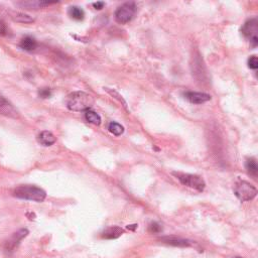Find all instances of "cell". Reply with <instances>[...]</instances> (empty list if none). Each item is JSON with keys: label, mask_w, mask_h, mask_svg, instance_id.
Masks as SVG:
<instances>
[{"label": "cell", "mask_w": 258, "mask_h": 258, "mask_svg": "<svg viewBox=\"0 0 258 258\" xmlns=\"http://www.w3.org/2000/svg\"><path fill=\"white\" fill-rule=\"evenodd\" d=\"M185 97L193 104H203L205 102L211 100V96L209 94L202 93V92H186Z\"/></svg>", "instance_id": "obj_9"}, {"label": "cell", "mask_w": 258, "mask_h": 258, "mask_svg": "<svg viewBox=\"0 0 258 258\" xmlns=\"http://www.w3.org/2000/svg\"><path fill=\"white\" fill-rule=\"evenodd\" d=\"M6 32H7V28L5 23L2 20H0V35H5Z\"/></svg>", "instance_id": "obj_23"}, {"label": "cell", "mask_w": 258, "mask_h": 258, "mask_svg": "<svg viewBox=\"0 0 258 258\" xmlns=\"http://www.w3.org/2000/svg\"><path fill=\"white\" fill-rule=\"evenodd\" d=\"M162 231V226L158 223H152L149 226V232L151 233H159Z\"/></svg>", "instance_id": "obj_22"}, {"label": "cell", "mask_w": 258, "mask_h": 258, "mask_svg": "<svg viewBox=\"0 0 258 258\" xmlns=\"http://www.w3.org/2000/svg\"><path fill=\"white\" fill-rule=\"evenodd\" d=\"M0 114L10 118H17L19 112L8 99L0 96Z\"/></svg>", "instance_id": "obj_7"}, {"label": "cell", "mask_w": 258, "mask_h": 258, "mask_svg": "<svg viewBox=\"0 0 258 258\" xmlns=\"http://www.w3.org/2000/svg\"><path fill=\"white\" fill-rule=\"evenodd\" d=\"M38 95L41 98H49L51 96V91L48 88H43L38 91Z\"/></svg>", "instance_id": "obj_21"}, {"label": "cell", "mask_w": 258, "mask_h": 258, "mask_svg": "<svg viewBox=\"0 0 258 258\" xmlns=\"http://www.w3.org/2000/svg\"><path fill=\"white\" fill-rule=\"evenodd\" d=\"M245 168L247 170V172L253 176V177H256L257 176V173H258V166H257V163L254 159H248L245 163Z\"/></svg>", "instance_id": "obj_17"}, {"label": "cell", "mask_w": 258, "mask_h": 258, "mask_svg": "<svg viewBox=\"0 0 258 258\" xmlns=\"http://www.w3.org/2000/svg\"><path fill=\"white\" fill-rule=\"evenodd\" d=\"M174 175L184 186L195 189L199 192H203L206 187L204 180L199 176L191 175V174H183V173H174Z\"/></svg>", "instance_id": "obj_5"}, {"label": "cell", "mask_w": 258, "mask_h": 258, "mask_svg": "<svg viewBox=\"0 0 258 258\" xmlns=\"http://www.w3.org/2000/svg\"><path fill=\"white\" fill-rule=\"evenodd\" d=\"M137 10L134 2H126L119 6L115 11V19L119 23H127L133 19Z\"/></svg>", "instance_id": "obj_4"}, {"label": "cell", "mask_w": 258, "mask_h": 258, "mask_svg": "<svg viewBox=\"0 0 258 258\" xmlns=\"http://www.w3.org/2000/svg\"><path fill=\"white\" fill-rule=\"evenodd\" d=\"M248 67L252 70H256L258 68V60L256 56H252L248 60Z\"/></svg>", "instance_id": "obj_20"}, {"label": "cell", "mask_w": 258, "mask_h": 258, "mask_svg": "<svg viewBox=\"0 0 258 258\" xmlns=\"http://www.w3.org/2000/svg\"><path fill=\"white\" fill-rule=\"evenodd\" d=\"M234 194L242 202H248L253 200L257 195V190L250 183L240 181L236 183L234 187Z\"/></svg>", "instance_id": "obj_3"}, {"label": "cell", "mask_w": 258, "mask_h": 258, "mask_svg": "<svg viewBox=\"0 0 258 258\" xmlns=\"http://www.w3.org/2000/svg\"><path fill=\"white\" fill-rule=\"evenodd\" d=\"M93 104H94L93 97L82 91L72 93L71 95H69L67 99L68 109L75 112L90 110Z\"/></svg>", "instance_id": "obj_1"}, {"label": "cell", "mask_w": 258, "mask_h": 258, "mask_svg": "<svg viewBox=\"0 0 258 258\" xmlns=\"http://www.w3.org/2000/svg\"><path fill=\"white\" fill-rule=\"evenodd\" d=\"M123 232H124L123 229H121L120 227L113 226V227L107 228L104 232H102L101 236L102 238H105V239H116L119 236H121Z\"/></svg>", "instance_id": "obj_12"}, {"label": "cell", "mask_w": 258, "mask_h": 258, "mask_svg": "<svg viewBox=\"0 0 258 258\" xmlns=\"http://www.w3.org/2000/svg\"><path fill=\"white\" fill-rule=\"evenodd\" d=\"M85 118L89 123H92L94 125H100L101 124V117L98 113H96L95 111L87 110L85 111Z\"/></svg>", "instance_id": "obj_14"}, {"label": "cell", "mask_w": 258, "mask_h": 258, "mask_svg": "<svg viewBox=\"0 0 258 258\" xmlns=\"http://www.w3.org/2000/svg\"><path fill=\"white\" fill-rule=\"evenodd\" d=\"M69 15L75 20H82V19H84L85 13L82 8H80L78 6H72L69 9Z\"/></svg>", "instance_id": "obj_16"}, {"label": "cell", "mask_w": 258, "mask_h": 258, "mask_svg": "<svg viewBox=\"0 0 258 258\" xmlns=\"http://www.w3.org/2000/svg\"><path fill=\"white\" fill-rule=\"evenodd\" d=\"M19 46H20L22 49L26 50V51H32V50H34V49L36 48L37 42H36V40H35L33 37L27 35V36H24V37L20 40Z\"/></svg>", "instance_id": "obj_13"}, {"label": "cell", "mask_w": 258, "mask_h": 258, "mask_svg": "<svg viewBox=\"0 0 258 258\" xmlns=\"http://www.w3.org/2000/svg\"><path fill=\"white\" fill-rule=\"evenodd\" d=\"M56 2H48V1H21V2H17L16 5L22 7V8H26V9H37V8H41L50 4H54Z\"/></svg>", "instance_id": "obj_10"}, {"label": "cell", "mask_w": 258, "mask_h": 258, "mask_svg": "<svg viewBox=\"0 0 258 258\" xmlns=\"http://www.w3.org/2000/svg\"><path fill=\"white\" fill-rule=\"evenodd\" d=\"M104 5H105L104 2H95V3H93L94 8H95V9H98V10L102 9L103 7H104Z\"/></svg>", "instance_id": "obj_24"}, {"label": "cell", "mask_w": 258, "mask_h": 258, "mask_svg": "<svg viewBox=\"0 0 258 258\" xmlns=\"http://www.w3.org/2000/svg\"><path fill=\"white\" fill-rule=\"evenodd\" d=\"M163 241L165 243L174 245V246H189L190 243L185 240V239H181V238H176V237H165L163 238Z\"/></svg>", "instance_id": "obj_15"}, {"label": "cell", "mask_w": 258, "mask_h": 258, "mask_svg": "<svg viewBox=\"0 0 258 258\" xmlns=\"http://www.w3.org/2000/svg\"><path fill=\"white\" fill-rule=\"evenodd\" d=\"M241 31L245 37H247L253 47H255L258 44V21L256 18L249 19L244 23V25L241 28Z\"/></svg>", "instance_id": "obj_6"}, {"label": "cell", "mask_w": 258, "mask_h": 258, "mask_svg": "<svg viewBox=\"0 0 258 258\" xmlns=\"http://www.w3.org/2000/svg\"><path fill=\"white\" fill-rule=\"evenodd\" d=\"M108 129L112 134H114L116 136H119L124 132L123 126L121 124L117 123V122H110L109 126H108Z\"/></svg>", "instance_id": "obj_19"}, {"label": "cell", "mask_w": 258, "mask_h": 258, "mask_svg": "<svg viewBox=\"0 0 258 258\" xmlns=\"http://www.w3.org/2000/svg\"><path fill=\"white\" fill-rule=\"evenodd\" d=\"M233 258H242V257H240V256H235V257H233Z\"/></svg>", "instance_id": "obj_25"}, {"label": "cell", "mask_w": 258, "mask_h": 258, "mask_svg": "<svg viewBox=\"0 0 258 258\" xmlns=\"http://www.w3.org/2000/svg\"><path fill=\"white\" fill-rule=\"evenodd\" d=\"M13 19L17 22H20V23H31L34 21V19L32 17H30L29 15L25 14V13H22V12H17L13 15Z\"/></svg>", "instance_id": "obj_18"}, {"label": "cell", "mask_w": 258, "mask_h": 258, "mask_svg": "<svg viewBox=\"0 0 258 258\" xmlns=\"http://www.w3.org/2000/svg\"><path fill=\"white\" fill-rule=\"evenodd\" d=\"M28 234V231L26 229H21L14 233L6 242L4 245V248L6 251H13L15 247L20 243V241Z\"/></svg>", "instance_id": "obj_8"}, {"label": "cell", "mask_w": 258, "mask_h": 258, "mask_svg": "<svg viewBox=\"0 0 258 258\" xmlns=\"http://www.w3.org/2000/svg\"><path fill=\"white\" fill-rule=\"evenodd\" d=\"M37 139H38V142L44 146H50L57 141L56 136L51 132L46 131V130L40 132Z\"/></svg>", "instance_id": "obj_11"}, {"label": "cell", "mask_w": 258, "mask_h": 258, "mask_svg": "<svg viewBox=\"0 0 258 258\" xmlns=\"http://www.w3.org/2000/svg\"><path fill=\"white\" fill-rule=\"evenodd\" d=\"M13 196L21 200H28L33 202H42L45 199V192L35 186L23 185L17 187L13 191Z\"/></svg>", "instance_id": "obj_2"}]
</instances>
